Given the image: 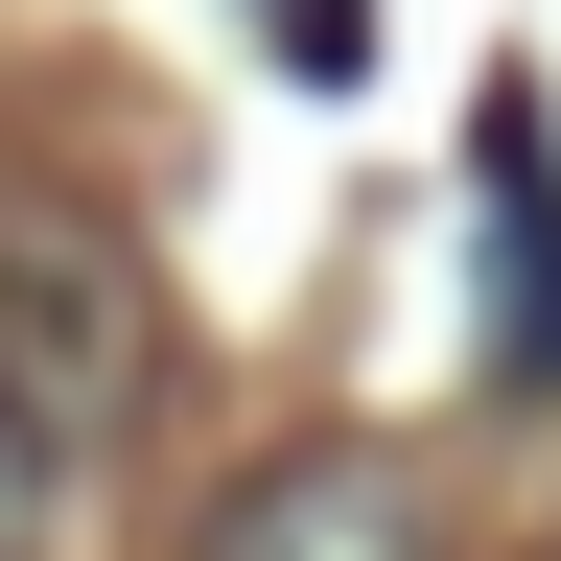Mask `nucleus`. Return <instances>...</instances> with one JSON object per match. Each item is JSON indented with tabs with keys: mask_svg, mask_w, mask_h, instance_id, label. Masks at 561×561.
<instances>
[{
	"mask_svg": "<svg viewBox=\"0 0 561 561\" xmlns=\"http://www.w3.org/2000/svg\"><path fill=\"white\" fill-rule=\"evenodd\" d=\"M0 398H24L47 445H94L140 398V257L94 210H0Z\"/></svg>",
	"mask_w": 561,
	"mask_h": 561,
	"instance_id": "f257e3e1",
	"label": "nucleus"
},
{
	"mask_svg": "<svg viewBox=\"0 0 561 561\" xmlns=\"http://www.w3.org/2000/svg\"><path fill=\"white\" fill-rule=\"evenodd\" d=\"M187 561H421V491H398V445H280L187 515Z\"/></svg>",
	"mask_w": 561,
	"mask_h": 561,
	"instance_id": "7ed1b4c3",
	"label": "nucleus"
},
{
	"mask_svg": "<svg viewBox=\"0 0 561 561\" xmlns=\"http://www.w3.org/2000/svg\"><path fill=\"white\" fill-rule=\"evenodd\" d=\"M47 515H70V445H47L24 398H0V561H47Z\"/></svg>",
	"mask_w": 561,
	"mask_h": 561,
	"instance_id": "20e7f679",
	"label": "nucleus"
},
{
	"mask_svg": "<svg viewBox=\"0 0 561 561\" xmlns=\"http://www.w3.org/2000/svg\"><path fill=\"white\" fill-rule=\"evenodd\" d=\"M468 257H491L468 351L538 398V375H561V140H538V94H491V117H468Z\"/></svg>",
	"mask_w": 561,
	"mask_h": 561,
	"instance_id": "f03ea898",
	"label": "nucleus"
},
{
	"mask_svg": "<svg viewBox=\"0 0 561 561\" xmlns=\"http://www.w3.org/2000/svg\"><path fill=\"white\" fill-rule=\"evenodd\" d=\"M280 47H305V70H351V0H280Z\"/></svg>",
	"mask_w": 561,
	"mask_h": 561,
	"instance_id": "39448f33",
	"label": "nucleus"
}]
</instances>
